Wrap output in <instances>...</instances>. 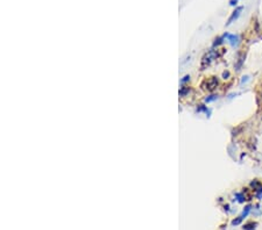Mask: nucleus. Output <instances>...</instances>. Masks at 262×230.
Masks as SVG:
<instances>
[{
  "mask_svg": "<svg viewBox=\"0 0 262 230\" xmlns=\"http://www.w3.org/2000/svg\"><path fill=\"white\" fill-rule=\"evenodd\" d=\"M242 9H244V7H242V6H238V7H235V9L232 12L231 16L228 18V20H227V22H226V26H229L232 22H234V21H235V20L240 16V14H241Z\"/></svg>",
  "mask_w": 262,
  "mask_h": 230,
  "instance_id": "f03ea898",
  "label": "nucleus"
},
{
  "mask_svg": "<svg viewBox=\"0 0 262 230\" xmlns=\"http://www.w3.org/2000/svg\"><path fill=\"white\" fill-rule=\"evenodd\" d=\"M218 98H219L218 94H210L209 97H206L205 99H204V102H205V103H210V102H213V101L218 100Z\"/></svg>",
  "mask_w": 262,
  "mask_h": 230,
  "instance_id": "423d86ee",
  "label": "nucleus"
},
{
  "mask_svg": "<svg viewBox=\"0 0 262 230\" xmlns=\"http://www.w3.org/2000/svg\"><path fill=\"white\" fill-rule=\"evenodd\" d=\"M229 5H231V6H235V7H237L238 1H237V0H229Z\"/></svg>",
  "mask_w": 262,
  "mask_h": 230,
  "instance_id": "dca6fc26",
  "label": "nucleus"
},
{
  "mask_svg": "<svg viewBox=\"0 0 262 230\" xmlns=\"http://www.w3.org/2000/svg\"><path fill=\"white\" fill-rule=\"evenodd\" d=\"M201 89L204 91H208V92H213L218 86H219V79L216 77V76H212V77H209L206 79H204L203 83H201Z\"/></svg>",
  "mask_w": 262,
  "mask_h": 230,
  "instance_id": "f257e3e1",
  "label": "nucleus"
},
{
  "mask_svg": "<svg viewBox=\"0 0 262 230\" xmlns=\"http://www.w3.org/2000/svg\"><path fill=\"white\" fill-rule=\"evenodd\" d=\"M235 196L238 198V201H239V202H244V201L246 200V199H245V196L242 195V193H237V194H235Z\"/></svg>",
  "mask_w": 262,
  "mask_h": 230,
  "instance_id": "f8f14e48",
  "label": "nucleus"
},
{
  "mask_svg": "<svg viewBox=\"0 0 262 230\" xmlns=\"http://www.w3.org/2000/svg\"><path fill=\"white\" fill-rule=\"evenodd\" d=\"M247 80H248V76H244V77H242V79H241V85H242L244 83H246Z\"/></svg>",
  "mask_w": 262,
  "mask_h": 230,
  "instance_id": "f3484780",
  "label": "nucleus"
},
{
  "mask_svg": "<svg viewBox=\"0 0 262 230\" xmlns=\"http://www.w3.org/2000/svg\"><path fill=\"white\" fill-rule=\"evenodd\" d=\"M197 112L198 113H200V112H208V107L205 105H199L197 107Z\"/></svg>",
  "mask_w": 262,
  "mask_h": 230,
  "instance_id": "9b49d317",
  "label": "nucleus"
},
{
  "mask_svg": "<svg viewBox=\"0 0 262 230\" xmlns=\"http://www.w3.org/2000/svg\"><path fill=\"white\" fill-rule=\"evenodd\" d=\"M245 58H246V52H240L238 55V60H237V62L234 64V69L237 71H240L241 70V68H242V65L245 63Z\"/></svg>",
  "mask_w": 262,
  "mask_h": 230,
  "instance_id": "7ed1b4c3",
  "label": "nucleus"
},
{
  "mask_svg": "<svg viewBox=\"0 0 262 230\" xmlns=\"http://www.w3.org/2000/svg\"><path fill=\"white\" fill-rule=\"evenodd\" d=\"M189 92H190V87H188V86H182L181 90H180V95L181 97H185Z\"/></svg>",
  "mask_w": 262,
  "mask_h": 230,
  "instance_id": "6e6552de",
  "label": "nucleus"
},
{
  "mask_svg": "<svg viewBox=\"0 0 262 230\" xmlns=\"http://www.w3.org/2000/svg\"><path fill=\"white\" fill-rule=\"evenodd\" d=\"M237 1H239V0H237Z\"/></svg>",
  "mask_w": 262,
  "mask_h": 230,
  "instance_id": "a211bd4d",
  "label": "nucleus"
},
{
  "mask_svg": "<svg viewBox=\"0 0 262 230\" xmlns=\"http://www.w3.org/2000/svg\"><path fill=\"white\" fill-rule=\"evenodd\" d=\"M227 35H228V33H225L223 36H220V37H217V39L214 40V42H213V48L221 45V44L225 42V40L227 39Z\"/></svg>",
  "mask_w": 262,
  "mask_h": 230,
  "instance_id": "39448f33",
  "label": "nucleus"
},
{
  "mask_svg": "<svg viewBox=\"0 0 262 230\" xmlns=\"http://www.w3.org/2000/svg\"><path fill=\"white\" fill-rule=\"evenodd\" d=\"M250 209H252V206H250V205L246 206V207H245V209H244V212H242V215H241V217H242V218H244V217H246V216L249 214Z\"/></svg>",
  "mask_w": 262,
  "mask_h": 230,
  "instance_id": "9d476101",
  "label": "nucleus"
},
{
  "mask_svg": "<svg viewBox=\"0 0 262 230\" xmlns=\"http://www.w3.org/2000/svg\"><path fill=\"white\" fill-rule=\"evenodd\" d=\"M261 98H262V95H261Z\"/></svg>",
  "mask_w": 262,
  "mask_h": 230,
  "instance_id": "6ab92c4d",
  "label": "nucleus"
},
{
  "mask_svg": "<svg viewBox=\"0 0 262 230\" xmlns=\"http://www.w3.org/2000/svg\"><path fill=\"white\" fill-rule=\"evenodd\" d=\"M189 80H190V76H185V77L181 80V83H182V84H184V83H186V81H189Z\"/></svg>",
  "mask_w": 262,
  "mask_h": 230,
  "instance_id": "2eb2a0df",
  "label": "nucleus"
},
{
  "mask_svg": "<svg viewBox=\"0 0 262 230\" xmlns=\"http://www.w3.org/2000/svg\"><path fill=\"white\" fill-rule=\"evenodd\" d=\"M227 41L229 42V44L232 47H237L240 42V37L239 35H235V34H228L227 35Z\"/></svg>",
  "mask_w": 262,
  "mask_h": 230,
  "instance_id": "20e7f679",
  "label": "nucleus"
},
{
  "mask_svg": "<svg viewBox=\"0 0 262 230\" xmlns=\"http://www.w3.org/2000/svg\"><path fill=\"white\" fill-rule=\"evenodd\" d=\"M241 221H242V217H241V216H239L238 218H235V220H233V221H232V224H233V225H237V224H239Z\"/></svg>",
  "mask_w": 262,
  "mask_h": 230,
  "instance_id": "ddd939ff",
  "label": "nucleus"
},
{
  "mask_svg": "<svg viewBox=\"0 0 262 230\" xmlns=\"http://www.w3.org/2000/svg\"><path fill=\"white\" fill-rule=\"evenodd\" d=\"M229 76H231V73H229V71H224L223 72V79H225V80H227L228 78H229Z\"/></svg>",
  "mask_w": 262,
  "mask_h": 230,
  "instance_id": "4468645a",
  "label": "nucleus"
},
{
  "mask_svg": "<svg viewBox=\"0 0 262 230\" xmlns=\"http://www.w3.org/2000/svg\"><path fill=\"white\" fill-rule=\"evenodd\" d=\"M261 186H262V183H261L259 179H254V180L250 183V187H252V188H254L255 191H257Z\"/></svg>",
  "mask_w": 262,
  "mask_h": 230,
  "instance_id": "0eeeda50",
  "label": "nucleus"
},
{
  "mask_svg": "<svg viewBox=\"0 0 262 230\" xmlns=\"http://www.w3.org/2000/svg\"><path fill=\"white\" fill-rule=\"evenodd\" d=\"M257 223L256 222H249V223H247V224H245V227H244V230H255V225H256Z\"/></svg>",
  "mask_w": 262,
  "mask_h": 230,
  "instance_id": "1a4fd4ad",
  "label": "nucleus"
}]
</instances>
